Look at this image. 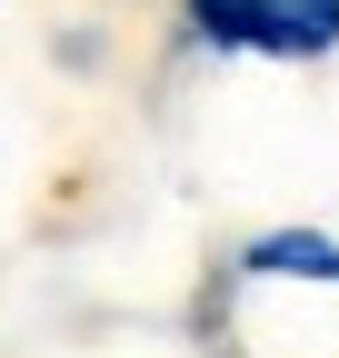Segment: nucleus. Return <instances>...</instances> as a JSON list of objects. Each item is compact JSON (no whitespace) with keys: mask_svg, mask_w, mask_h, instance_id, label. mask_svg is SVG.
<instances>
[{"mask_svg":"<svg viewBox=\"0 0 339 358\" xmlns=\"http://www.w3.org/2000/svg\"><path fill=\"white\" fill-rule=\"evenodd\" d=\"M249 279H339V239H319V229H279V239L249 249Z\"/></svg>","mask_w":339,"mask_h":358,"instance_id":"2","label":"nucleus"},{"mask_svg":"<svg viewBox=\"0 0 339 358\" xmlns=\"http://www.w3.org/2000/svg\"><path fill=\"white\" fill-rule=\"evenodd\" d=\"M200 30L220 50L319 60V50H339V0H200Z\"/></svg>","mask_w":339,"mask_h":358,"instance_id":"1","label":"nucleus"}]
</instances>
